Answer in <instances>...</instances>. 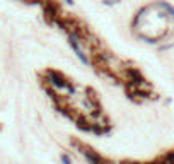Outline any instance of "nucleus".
<instances>
[{"instance_id":"obj_1","label":"nucleus","mask_w":174,"mask_h":164,"mask_svg":"<svg viewBox=\"0 0 174 164\" xmlns=\"http://www.w3.org/2000/svg\"><path fill=\"white\" fill-rule=\"evenodd\" d=\"M61 159H63V162H65V164H70V159H68V155H61Z\"/></svg>"}]
</instances>
